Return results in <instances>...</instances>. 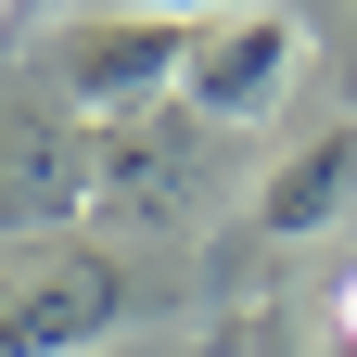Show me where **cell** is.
<instances>
[{
  "label": "cell",
  "mask_w": 357,
  "mask_h": 357,
  "mask_svg": "<svg viewBox=\"0 0 357 357\" xmlns=\"http://www.w3.org/2000/svg\"><path fill=\"white\" fill-rule=\"evenodd\" d=\"M192 38L204 26H178V13H64L52 38H38V77H52V102L89 115V141L102 128H141L178 102V77H192Z\"/></svg>",
  "instance_id": "obj_1"
},
{
  "label": "cell",
  "mask_w": 357,
  "mask_h": 357,
  "mask_svg": "<svg viewBox=\"0 0 357 357\" xmlns=\"http://www.w3.org/2000/svg\"><path fill=\"white\" fill-rule=\"evenodd\" d=\"M128 306H141V281L115 255H52L26 281H0V357H89L128 332Z\"/></svg>",
  "instance_id": "obj_2"
},
{
  "label": "cell",
  "mask_w": 357,
  "mask_h": 357,
  "mask_svg": "<svg viewBox=\"0 0 357 357\" xmlns=\"http://www.w3.org/2000/svg\"><path fill=\"white\" fill-rule=\"evenodd\" d=\"M294 64H306V26L281 13V0H268V13H230V26H204V38H192L178 115H192V128H255V115L294 89Z\"/></svg>",
  "instance_id": "obj_3"
},
{
  "label": "cell",
  "mask_w": 357,
  "mask_h": 357,
  "mask_svg": "<svg viewBox=\"0 0 357 357\" xmlns=\"http://www.w3.org/2000/svg\"><path fill=\"white\" fill-rule=\"evenodd\" d=\"M332 217H357V115L306 128V141L255 178V230H268V243H319Z\"/></svg>",
  "instance_id": "obj_4"
},
{
  "label": "cell",
  "mask_w": 357,
  "mask_h": 357,
  "mask_svg": "<svg viewBox=\"0 0 357 357\" xmlns=\"http://www.w3.org/2000/svg\"><path fill=\"white\" fill-rule=\"evenodd\" d=\"M89 204H128V217H178L192 204V115H141V128H102L89 141Z\"/></svg>",
  "instance_id": "obj_5"
},
{
  "label": "cell",
  "mask_w": 357,
  "mask_h": 357,
  "mask_svg": "<svg viewBox=\"0 0 357 357\" xmlns=\"http://www.w3.org/2000/svg\"><path fill=\"white\" fill-rule=\"evenodd\" d=\"M89 204V153L52 115H0V217H64Z\"/></svg>",
  "instance_id": "obj_6"
},
{
  "label": "cell",
  "mask_w": 357,
  "mask_h": 357,
  "mask_svg": "<svg viewBox=\"0 0 357 357\" xmlns=\"http://www.w3.org/2000/svg\"><path fill=\"white\" fill-rule=\"evenodd\" d=\"M115 13H178V26H230V13H268V0H115Z\"/></svg>",
  "instance_id": "obj_7"
},
{
  "label": "cell",
  "mask_w": 357,
  "mask_h": 357,
  "mask_svg": "<svg viewBox=\"0 0 357 357\" xmlns=\"http://www.w3.org/2000/svg\"><path fill=\"white\" fill-rule=\"evenodd\" d=\"M332 357H357V268L332 281Z\"/></svg>",
  "instance_id": "obj_8"
},
{
  "label": "cell",
  "mask_w": 357,
  "mask_h": 357,
  "mask_svg": "<svg viewBox=\"0 0 357 357\" xmlns=\"http://www.w3.org/2000/svg\"><path fill=\"white\" fill-rule=\"evenodd\" d=\"M332 77H344V102H357V0H344V26H332Z\"/></svg>",
  "instance_id": "obj_9"
}]
</instances>
